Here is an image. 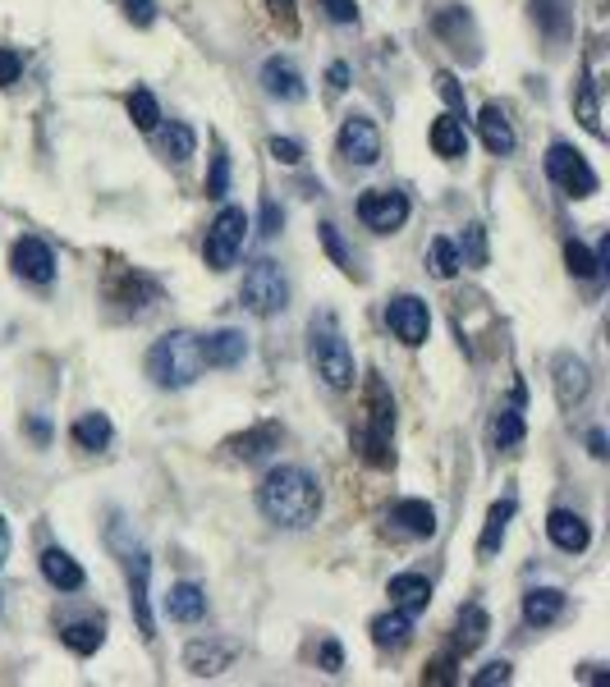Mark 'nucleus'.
<instances>
[{"instance_id":"obj_1","label":"nucleus","mask_w":610,"mask_h":687,"mask_svg":"<svg viewBox=\"0 0 610 687\" xmlns=\"http://www.w3.org/2000/svg\"><path fill=\"white\" fill-rule=\"evenodd\" d=\"M258 504L262 513L275 523V527H313L317 523V513H322V486L308 468H298V464H281V468H271L258 486Z\"/></svg>"},{"instance_id":"obj_2","label":"nucleus","mask_w":610,"mask_h":687,"mask_svg":"<svg viewBox=\"0 0 610 687\" xmlns=\"http://www.w3.org/2000/svg\"><path fill=\"white\" fill-rule=\"evenodd\" d=\"M148 377L161 390H188L203 377V353H198V335L188 330H171L161 335L148 349Z\"/></svg>"},{"instance_id":"obj_3","label":"nucleus","mask_w":610,"mask_h":687,"mask_svg":"<svg viewBox=\"0 0 610 687\" xmlns=\"http://www.w3.org/2000/svg\"><path fill=\"white\" fill-rule=\"evenodd\" d=\"M308 362H313V371H317V377H322L330 390H353V381H358L353 353H349L345 335L336 330V317H322V321H313Z\"/></svg>"},{"instance_id":"obj_4","label":"nucleus","mask_w":610,"mask_h":687,"mask_svg":"<svg viewBox=\"0 0 610 687\" xmlns=\"http://www.w3.org/2000/svg\"><path fill=\"white\" fill-rule=\"evenodd\" d=\"M391 436H395V399L377 377L368 381V413H363V454L372 468H391Z\"/></svg>"},{"instance_id":"obj_5","label":"nucleus","mask_w":610,"mask_h":687,"mask_svg":"<svg viewBox=\"0 0 610 687\" xmlns=\"http://www.w3.org/2000/svg\"><path fill=\"white\" fill-rule=\"evenodd\" d=\"M239 298H243V307L253 312V317H275V312H285L290 307V280H285L281 262L262 257V262L248 266L243 284H239Z\"/></svg>"},{"instance_id":"obj_6","label":"nucleus","mask_w":610,"mask_h":687,"mask_svg":"<svg viewBox=\"0 0 610 687\" xmlns=\"http://www.w3.org/2000/svg\"><path fill=\"white\" fill-rule=\"evenodd\" d=\"M243 239H248V216L243 207H220V216L207 225V243H203V257L211 271H230L235 257L243 252Z\"/></svg>"},{"instance_id":"obj_7","label":"nucleus","mask_w":610,"mask_h":687,"mask_svg":"<svg viewBox=\"0 0 610 687\" xmlns=\"http://www.w3.org/2000/svg\"><path fill=\"white\" fill-rule=\"evenodd\" d=\"M546 175H551V184H560L569 197H592L597 193V170L588 165L584 152H574L569 142H551V148H546Z\"/></svg>"},{"instance_id":"obj_8","label":"nucleus","mask_w":610,"mask_h":687,"mask_svg":"<svg viewBox=\"0 0 610 687\" xmlns=\"http://www.w3.org/2000/svg\"><path fill=\"white\" fill-rule=\"evenodd\" d=\"M409 193L404 188H368L358 197V220H363L372 235H395L409 220Z\"/></svg>"},{"instance_id":"obj_9","label":"nucleus","mask_w":610,"mask_h":687,"mask_svg":"<svg viewBox=\"0 0 610 687\" xmlns=\"http://www.w3.org/2000/svg\"><path fill=\"white\" fill-rule=\"evenodd\" d=\"M385 326H391V335L400 344H409V349H418V344H427V330H432V312L423 298L413 294H400L385 303Z\"/></svg>"},{"instance_id":"obj_10","label":"nucleus","mask_w":610,"mask_h":687,"mask_svg":"<svg viewBox=\"0 0 610 687\" xmlns=\"http://www.w3.org/2000/svg\"><path fill=\"white\" fill-rule=\"evenodd\" d=\"M340 156L349 165H377L381 161V129L368 115H349L340 124Z\"/></svg>"},{"instance_id":"obj_11","label":"nucleus","mask_w":610,"mask_h":687,"mask_svg":"<svg viewBox=\"0 0 610 687\" xmlns=\"http://www.w3.org/2000/svg\"><path fill=\"white\" fill-rule=\"evenodd\" d=\"M239 661V642H216V637H198L184 646V669L193 678H216Z\"/></svg>"},{"instance_id":"obj_12","label":"nucleus","mask_w":610,"mask_h":687,"mask_svg":"<svg viewBox=\"0 0 610 687\" xmlns=\"http://www.w3.org/2000/svg\"><path fill=\"white\" fill-rule=\"evenodd\" d=\"M10 266H14V275L19 280H33V284H51L55 280V252L42 243V239H19L14 248H10Z\"/></svg>"},{"instance_id":"obj_13","label":"nucleus","mask_w":610,"mask_h":687,"mask_svg":"<svg viewBox=\"0 0 610 687\" xmlns=\"http://www.w3.org/2000/svg\"><path fill=\"white\" fill-rule=\"evenodd\" d=\"M551 381H556V399H560V408H574V404H584L588 390H592V371L584 358H574V353H560L556 367H551Z\"/></svg>"},{"instance_id":"obj_14","label":"nucleus","mask_w":610,"mask_h":687,"mask_svg":"<svg viewBox=\"0 0 610 687\" xmlns=\"http://www.w3.org/2000/svg\"><path fill=\"white\" fill-rule=\"evenodd\" d=\"M148 578H152L148 555H129V600H133V619H138V633L152 642V637H156V619H152V606H148Z\"/></svg>"},{"instance_id":"obj_15","label":"nucleus","mask_w":610,"mask_h":687,"mask_svg":"<svg viewBox=\"0 0 610 687\" xmlns=\"http://www.w3.org/2000/svg\"><path fill=\"white\" fill-rule=\"evenodd\" d=\"M262 88H266V97H275V101H303V74L294 69V61H285V55H271V61L262 65Z\"/></svg>"},{"instance_id":"obj_16","label":"nucleus","mask_w":610,"mask_h":687,"mask_svg":"<svg viewBox=\"0 0 610 687\" xmlns=\"http://www.w3.org/2000/svg\"><path fill=\"white\" fill-rule=\"evenodd\" d=\"M546 536L556 541V546L565 550V555H584L588 550V541H592V527L578 519V513H569V509H556L546 519Z\"/></svg>"},{"instance_id":"obj_17","label":"nucleus","mask_w":610,"mask_h":687,"mask_svg":"<svg viewBox=\"0 0 610 687\" xmlns=\"http://www.w3.org/2000/svg\"><path fill=\"white\" fill-rule=\"evenodd\" d=\"M198 353H203V367H239L248 353V339L243 330H211L207 339H198Z\"/></svg>"},{"instance_id":"obj_18","label":"nucleus","mask_w":610,"mask_h":687,"mask_svg":"<svg viewBox=\"0 0 610 687\" xmlns=\"http://www.w3.org/2000/svg\"><path fill=\"white\" fill-rule=\"evenodd\" d=\"M478 133H482V148L491 156H510L519 148V138H514V124H510V115L501 106H482L478 115Z\"/></svg>"},{"instance_id":"obj_19","label":"nucleus","mask_w":610,"mask_h":687,"mask_svg":"<svg viewBox=\"0 0 610 687\" xmlns=\"http://www.w3.org/2000/svg\"><path fill=\"white\" fill-rule=\"evenodd\" d=\"M385 596H391V606L404 610V614H423L432 606V582L423 578V572H395L391 587H385Z\"/></svg>"},{"instance_id":"obj_20","label":"nucleus","mask_w":610,"mask_h":687,"mask_svg":"<svg viewBox=\"0 0 610 687\" xmlns=\"http://www.w3.org/2000/svg\"><path fill=\"white\" fill-rule=\"evenodd\" d=\"M165 614L175 623H203L207 619V591L198 582H175L165 596Z\"/></svg>"},{"instance_id":"obj_21","label":"nucleus","mask_w":610,"mask_h":687,"mask_svg":"<svg viewBox=\"0 0 610 687\" xmlns=\"http://www.w3.org/2000/svg\"><path fill=\"white\" fill-rule=\"evenodd\" d=\"M391 523L404 532V536H418L427 541L436 532V509L427 500H395L391 504Z\"/></svg>"},{"instance_id":"obj_22","label":"nucleus","mask_w":610,"mask_h":687,"mask_svg":"<svg viewBox=\"0 0 610 687\" xmlns=\"http://www.w3.org/2000/svg\"><path fill=\"white\" fill-rule=\"evenodd\" d=\"M432 152H436L440 161L468 156V133H464V120H459V115H436V120H432Z\"/></svg>"},{"instance_id":"obj_23","label":"nucleus","mask_w":610,"mask_h":687,"mask_svg":"<svg viewBox=\"0 0 610 687\" xmlns=\"http://www.w3.org/2000/svg\"><path fill=\"white\" fill-rule=\"evenodd\" d=\"M42 578L55 587V591H78L83 582V568H78V559L69 555V550H61V546H51L46 555H42Z\"/></svg>"},{"instance_id":"obj_24","label":"nucleus","mask_w":610,"mask_h":687,"mask_svg":"<svg viewBox=\"0 0 610 687\" xmlns=\"http://www.w3.org/2000/svg\"><path fill=\"white\" fill-rule=\"evenodd\" d=\"M275 445H281V422H258V426H248L243 436L230 440V454L243 458V464H253V458L271 454Z\"/></svg>"},{"instance_id":"obj_25","label":"nucleus","mask_w":610,"mask_h":687,"mask_svg":"<svg viewBox=\"0 0 610 687\" xmlns=\"http://www.w3.org/2000/svg\"><path fill=\"white\" fill-rule=\"evenodd\" d=\"M565 614V591L560 587H533L529 596H523V619H529L533 628H551Z\"/></svg>"},{"instance_id":"obj_26","label":"nucleus","mask_w":610,"mask_h":687,"mask_svg":"<svg viewBox=\"0 0 610 687\" xmlns=\"http://www.w3.org/2000/svg\"><path fill=\"white\" fill-rule=\"evenodd\" d=\"M510 519H514V500H495V504L487 509V527H482V536H478V555H482V559H491L495 550L505 546Z\"/></svg>"},{"instance_id":"obj_27","label":"nucleus","mask_w":610,"mask_h":687,"mask_svg":"<svg viewBox=\"0 0 610 687\" xmlns=\"http://www.w3.org/2000/svg\"><path fill=\"white\" fill-rule=\"evenodd\" d=\"M409 637H413V614H404V610L391 606V614L372 619V642L381 651H400V646H409Z\"/></svg>"},{"instance_id":"obj_28","label":"nucleus","mask_w":610,"mask_h":687,"mask_svg":"<svg viewBox=\"0 0 610 687\" xmlns=\"http://www.w3.org/2000/svg\"><path fill=\"white\" fill-rule=\"evenodd\" d=\"M487 633H491V619H487V610L482 606H464L459 610V633H455V651H464V655H473L482 642H487Z\"/></svg>"},{"instance_id":"obj_29","label":"nucleus","mask_w":610,"mask_h":687,"mask_svg":"<svg viewBox=\"0 0 610 687\" xmlns=\"http://www.w3.org/2000/svg\"><path fill=\"white\" fill-rule=\"evenodd\" d=\"M74 445L78 449H106L110 440H116V426H110V417L106 413H83L78 422H74Z\"/></svg>"},{"instance_id":"obj_30","label":"nucleus","mask_w":610,"mask_h":687,"mask_svg":"<svg viewBox=\"0 0 610 687\" xmlns=\"http://www.w3.org/2000/svg\"><path fill=\"white\" fill-rule=\"evenodd\" d=\"M61 642H65L74 655H92V651L106 642V628H101V619H74V623L61 628Z\"/></svg>"},{"instance_id":"obj_31","label":"nucleus","mask_w":610,"mask_h":687,"mask_svg":"<svg viewBox=\"0 0 610 687\" xmlns=\"http://www.w3.org/2000/svg\"><path fill=\"white\" fill-rule=\"evenodd\" d=\"M436 33L446 37L459 55H464V37H468V42H478V37H473V19H468L464 6H446V10H440V14H436Z\"/></svg>"},{"instance_id":"obj_32","label":"nucleus","mask_w":610,"mask_h":687,"mask_svg":"<svg viewBox=\"0 0 610 687\" xmlns=\"http://www.w3.org/2000/svg\"><path fill=\"white\" fill-rule=\"evenodd\" d=\"M161 152H165V161H175V165H184L193 152H198V133H193L184 120H171V129L161 133Z\"/></svg>"},{"instance_id":"obj_33","label":"nucleus","mask_w":610,"mask_h":687,"mask_svg":"<svg viewBox=\"0 0 610 687\" xmlns=\"http://www.w3.org/2000/svg\"><path fill=\"white\" fill-rule=\"evenodd\" d=\"M459 248H455V239H432L427 243V271L436 275V280H455L459 275Z\"/></svg>"},{"instance_id":"obj_34","label":"nucleus","mask_w":610,"mask_h":687,"mask_svg":"<svg viewBox=\"0 0 610 687\" xmlns=\"http://www.w3.org/2000/svg\"><path fill=\"white\" fill-rule=\"evenodd\" d=\"M129 120H133L138 133H156L161 106H156V97H152L148 88H133V92H129Z\"/></svg>"},{"instance_id":"obj_35","label":"nucleus","mask_w":610,"mask_h":687,"mask_svg":"<svg viewBox=\"0 0 610 687\" xmlns=\"http://www.w3.org/2000/svg\"><path fill=\"white\" fill-rule=\"evenodd\" d=\"M523 432H529V426H523V413H519V408H501V413L491 417V445H495V449L519 445Z\"/></svg>"},{"instance_id":"obj_36","label":"nucleus","mask_w":610,"mask_h":687,"mask_svg":"<svg viewBox=\"0 0 610 687\" xmlns=\"http://www.w3.org/2000/svg\"><path fill=\"white\" fill-rule=\"evenodd\" d=\"M533 19L546 37H565L569 33V14H565V0H533Z\"/></svg>"},{"instance_id":"obj_37","label":"nucleus","mask_w":610,"mask_h":687,"mask_svg":"<svg viewBox=\"0 0 610 687\" xmlns=\"http://www.w3.org/2000/svg\"><path fill=\"white\" fill-rule=\"evenodd\" d=\"M455 248H459V262L464 266H487V229L482 225H468L464 239Z\"/></svg>"},{"instance_id":"obj_38","label":"nucleus","mask_w":610,"mask_h":687,"mask_svg":"<svg viewBox=\"0 0 610 687\" xmlns=\"http://www.w3.org/2000/svg\"><path fill=\"white\" fill-rule=\"evenodd\" d=\"M565 262H569V271L578 280H597V271H601V257H592L588 243H578V239L565 243Z\"/></svg>"},{"instance_id":"obj_39","label":"nucleus","mask_w":610,"mask_h":687,"mask_svg":"<svg viewBox=\"0 0 610 687\" xmlns=\"http://www.w3.org/2000/svg\"><path fill=\"white\" fill-rule=\"evenodd\" d=\"M578 120H584L588 133L601 138V110H597V83L584 78V88H578Z\"/></svg>"},{"instance_id":"obj_40","label":"nucleus","mask_w":610,"mask_h":687,"mask_svg":"<svg viewBox=\"0 0 610 687\" xmlns=\"http://www.w3.org/2000/svg\"><path fill=\"white\" fill-rule=\"evenodd\" d=\"M317 235H322V243H326V252H330V262H336V266H340L345 275H353V257L345 252V239H340V229L326 220V225L317 229Z\"/></svg>"},{"instance_id":"obj_41","label":"nucleus","mask_w":610,"mask_h":687,"mask_svg":"<svg viewBox=\"0 0 610 687\" xmlns=\"http://www.w3.org/2000/svg\"><path fill=\"white\" fill-rule=\"evenodd\" d=\"M230 193V156L216 152L211 156V175H207V197H226Z\"/></svg>"},{"instance_id":"obj_42","label":"nucleus","mask_w":610,"mask_h":687,"mask_svg":"<svg viewBox=\"0 0 610 687\" xmlns=\"http://www.w3.org/2000/svg\"><path fill=\"white\" fill-rule=\"evenodd\" d=\"M266 10H271V19L281 23V33H298V0H266Z\"/></svg>"},{"instance_id":"obj_43","label":"nucleus","mask_w":610,"mask_h":687,"mask_svg":"<svg viewBox=\"0 0 610 687\" xmlns=\"http://www.w3.org/2000/svg\"><path fill=\"white\" fill-rule=\"evenodd\" d=\"M124 19L133 28H152L156 23V0H124Z\"/></svg>"},{"instance_id":"obj_44","label":"nucleus","mask_w":610,"mask_h":687,"mask_svg":"<svg viewBox=\"0 0 610 687\" xmlns=\"http://www.w3.org/2000/svg\"><path fill=\"white\" fill-rule=\"evenodd\" d=\"M19 74H23V55L14 46H0V88L19 83Z\"/></svg>"},{"instance_id":"obj_45","label":"nucleus","mask_w":610,"mask_h":687,"mask_svg":"<svg viewBox=\"0 0 610 687\" xmlns=\"http://www.w3.org/2000/svg\"><path fill=\"white\" fill-rule=\"evenodd\" d=\"M317 10H326L330 23H353V19H358V6H353V0H317Z\"/></svg>"},{"instance_id":"obj_46","label":"nucleus","mask_w":610,"mask_h":687,"mask_svg":"<svg viewBox=\"0 0 610 687\" xmlns=\"http://www.w3.org/2000/svg\"><path fill=\"white\" fill-rule=\"evenodd\" d=\"M510 674H514V669H510V661H491L487 669H478V674H473V687H495V683H510Z\"/></svg>"},{"instance_id":"obj_47","label":"nucleus","mask_w":610,"mask_h":687,"mask_svg":"<svg viewBox=\"0 0 610 687\" xmlns=\"http://www.w3.org/2000/svg\"><path fill=\"white\" fill-rule=\"evenodd\" d=\"M271 156L281 161V165H298L303 161V148H298L294 138H271Z\"/></svg>"},{"instance_id":"obj_48","label":"nucleus","mask_w":610,"mask_h":687,"mask_svg":"<svg viewBox=\"0 0 610 687\" xmlns=\"http://www.w3.org/2000/svg\"><path fill=\"white\" fill-rule=\"evenodd\" d=\"M436 92L446 97V101H450L455 110H464V88L455 83V74H436Z\"/></svg>"},{"instance_id":"obj_49","label":"nucleus","mask_w":610,"mask_h":687,"mask_svg":"<svg viewBox=\"0 0 610 687\" xmlns=\"http://www.w3.org/2000/svg\"><path fill=\"white\" fill-rule=\"evenodd\" d=\"M317 661H322V669L326 674H340V665H345V655H340V642H322V651H317Z\"/></svg>"},{"instance_id":"obj_50","label":"nucleus","mask_w":610,"mask_h":687,"mask_svg":"<svg viewBox=\"0 0 610 687\" xmlns=\"http://www.w3.org/2000/svg\"><path fill=\"white\" fill-rule=\"evenodd\" d=\"M281 225H285V211L266 197V203H262V235H281Z\"/></svg>"},{"instance_id":"obj_51","label":"nucleus","mask_w":610,"mask_h":687,"mask_svg":"<svg viewBox=\"0 0 610 687\" xmlns=\"http://www.w3.org/2000/svg\"><path fill=\"white\" fill-rule=\"evenodd\" d=\"M326 83H330V92H345V88H349V65L336 61V65L326 69Z\"/></svg>"},{"instance_id":"obj_52","label":"nucleus","mask_w":610,"mask_h":687,"mask_svg":"<svg viewBox=\"0 0 610 687\" xmlns=\"http://www.w3.org/2000/svg\"><path fill=\"white\" fill-rule=\"evenodd\" d=\"M427 683H455L450 661H436V665H432V674H427Z\"/></svg>"},{"instance_id":"obj_53","label":"nucleus","mask_w":610,"mask_h":687,"mask_svg":"<svg viewBox=\"0 0 610 687\" xmlns=\"http://www.w3.org/2000/svg\"><path fill=\"white\" fill-rule=\"evenodd\" d=\"M10 564V527H6V519H0V568Z\"/></svg>"},{"instance_id":"obj_54","label":"nucleus","mask_w":610,"mask_h":687,"mask_svg":"<svg viewBox=\"0 0 610 687\" xmlns=\"http://www.w3.org/2000/svg\"><path fill=\"white\" fill-rule=\"evenodd\" d=\"M588 449H592V458H606V436L592 432V436H588Z\"/></svg>"}]
</instances>
